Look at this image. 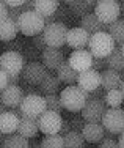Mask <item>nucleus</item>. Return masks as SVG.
Returning <instances> with one entry per match:
<instances>
[{"label":"nucleus","mask_w":124,"mask_h":148,"mask_svg":"<svg viewBox=\"0 0 124 148\" xmlns=\"http://www.w3.org/2000/svg\"><path fill=\"white\" fill-rule=\"evenodd\" d=\"M61 98L63 107L68 112L77 114V112H82L87 101L90 99V93H87L85 90H82L79 85H69L60 93Z\"/></svg>","instance_id":"nucleus-1"},{"label":"nucleus","mask_w":124,"mask_h":148,"mask_svg":"<svg viewBox=\"0 0 124 148\" xmlns=\"http://www.w3.org/2000/svg\"><path fill=\"white\" fill-rule=\"evenodd\" d=\"M115 49H116V43L110 36L108 32H99V33H96V35H91L88 51L91 52L93 57L107 58Z\"/></svg>","instance_id":"nucleus-2"},{"label":"nucleus","mask_w":124,"mask_h":148,"mask_svg":"<svg viewBox=\"0 0 124 148\" xmlns=\"http://www.w3.org/2000/svg\"><path fill=\"white\" fill-rule=\"evenodd\" d=\"M17 22H19L20 33H24L25 36H33L35 38L36 35H41L42 32H44V29H46L44 17L40 16L36 11L24 13Z\"/></svg>","instance_id":"nucleus-3"},{"label":"nucleus","mask_w":124,"mask_h":148,"mask_svg":"<svg viewBox=\"0 0 124 148\" xmlns=\"http://www.w3.org/2000/svg\"><path fill=\"white\" fill-rule=\"evenodd\" d=\"M94 14L97 16V19L102 24L112 25L113 22L119 19V14H121L119 2H116V0H99L96 3V8H94Z\"/></svg>","instance_id":"nucleus-4"},{"label":"nucleus","mask_w":124,"mask_h":148,"mask_svg":"<svg viewBox=\"0 0 124 148\" xmlns=\"http://www.w3.org/2000/svg\"><path fill=\"white\" fill-rule=\"evenodd\" d=\"M68 33H69V29L65 24L55 22V24H50V25H46L44 32H42V36H44V40H46L47 47L60 49L61 46L66 44V41H68Z\"/></svg>","instance_id":"nucleus-5"},{"label":"nucleus","mask_w":124,"mask_h":148,"mask_svg":"<svg viewBox=\"0 0 124 148\" xmlns=\"http://www.w3.org/2000/svg\"><path fill=\"white\" fill-rule=\"evenodd\" d=\"M25 58L20 52L6 51L0 57V69L6 71L10 76H22V71L25 68Z\"/></svg>","instance_id":"nucleus-6"},{"label":"nucleus","mask_w":124,"mask_h":148,"mask_svg":"<svg viewBox=\"0 0 124 148\" xmlns=\"http://www.w3.org/2000/svg\"><path fill=\"white\" fill-rule=\"evenodd\" d=\"M24 117H30V118H40L46 110H47V104H46V98L40 96L38 93H31L27 95L24 99L22 106H20Z\"/></svg>","instance_id":"nucleus-7"},{"label":"nucleus","mask_w":124,"mask_h":148,"mask_svg":"<svg viewBox=\"0 0 124 148\" xmlns=\"http://www.w3.org/2000/svg\"><path fill=\"white\" fill-rule=\"evenodd\" d=\"M49 69L46 68L42 63L40 62H30L25 65V68H24L22 71V80L27 84V85H31V87H40L42 82H44V79L49 76Z\"/></svg>","instance_id":"nucleus-8"},{"label":"nucleus","mask_w":124,"mask_h":148,"mask_svg":"<svg viewBox=\"0 0 124 148\" xmlns=\"http://www.w3.org/2000/svg\"><path fill=\"white\" fill-rule=\"evenodd\" d=\"M65 123L61 114L52 110H46L44 114L38 118V125H40V131L46 136H52V134H60L61 126Z\"/></svg>","instance_id":"nucleus-9"},{"label":"nucleus","mask_w":124,"mask_h":148,"mask_svg":"<svg viewBox=\"0 0 124 148\" xmlns=\"http://www.w3.org/2000/svg\"><path fill=\"white\" fill-rule=\"evenodd\" d=\"M102 126L110 134H123L124 132V110L123 109H107Z\"/></svg>","instance_id":"nucleus-10"},{"label":"nucleus","mask_w":124,"mask_h":148,"mask_svg":"<svg viewBox=\"0 0 124 148\" xmlns=\"http://www.w3.org/2000/svg\"><path fill=\"white\" fill-rule=\"evenodd\" d=\"M105 112H107V106L104 99H90L87 101L82 110V117L87 123H102Z\"/></svg>","instance_id":"nucleus-11"},{"label":"nucleus","mask_w":124,"mask_h":148,"mask_svg":"<svg viewBox=\"0 0 124 148\" xmlns=\"http://www.w3.org/2000/svg\"><path fill=\"white\" fill-rule=\"evenodd\" d=\"M25 96L27 95L20 85H10L6 90H3L0 93V101H2V104H5L10 109H17L22 106Z\"/></svg>","instance_id":"nucleus-12"},{"label":"nucleus","mask_w":124,"mask_h":148,"mask_svg":"<svg viewBox=\"0 0 124 148\" xmlns=\"http://www.w3.org/2000/svg\"><path fill=\"white\" fill-rule=\"evenodd\" d=\"M77 85L82 90H85L87 93H93L97 88L102 87V74L94 69H88L79 74V80H77Z\"/></svg>","instance_id":"nucleus-13"},{"label":"nucleus","mask_w":124,"mask_h":148,"mask_svg":"<svg viewBox=\"0 0 124 148\" xmlns=\"http://www.w3.org/2000/svg\"><path fill=\"white\" fill-rule=\"evenodd\" d=\"M90 40L91 35L87 30H83L82 27H74V29H69L66 44L74 51H85L90 46Z\"/></svg>","instance_id":"nucleus-14"},{"label":"nucleus","mask_w":124,"mask_h":148,"mask_svg":"<svg viewBox=\"0 0 124 148\" xmlns=\"http://www.w3.org/2000/svg\"><path fill=\"white\" fill-rule=\"evenodd\" d=\"M93 58L94 57L91 55V52L87 51V49H85V51H74L72 54H71V57L68 58V63L80 74L83 71L91 69V66H93Z\"/></svg>","instance_id":"nucleus-15"},{"label":"nucleus","mask_w":124,"mask_h":148,"mask_svg":"<svg viewBox=\"0 0 124 148\" xmlns=\"http://www.w3.org/2000/svg\"><path fill=\"white\" fill-rule=\"evenodd\" d=\"M41 60H42V65L49 69V71H58V68L66 62L65 60V55L60 49H55V47H47L44 52L41 54Z\"/></svg>","instance_id":"nucleus-16"},{"label":"nucleus","mask_w":124,"mask_h":148,"mask_svg":"<svg viewBox=\"0 0 124 148\" xmlns=\"http://www.w3.org/2000/svg\"><path fill=\"white\" fill-rule=\"evenodd\" d=\"M20 125V117L16 115L13 110H6L0 115V132L6 134V136H11L16 134Z\"/></svg>","instance_id":"nucleus-17"},{"label":"nucleus","mask_w":124,"mask_h":148,"mask_svg":"<svg viewBox=\"0 0 124 148\" xmlns=\"http://www.w3.org/2000/svg\"><path fill=\"white\" fill-rule=\"evenodd\" d=\"M82 136L87 142L96 143V142H102L105 139V128L102 126V123H87V126L83 128Z\"/></svg>","instance_id":"nucleus-18"},{"label":"nucleus","mask_w":124,"mask_h":148,"mask_svg":"<svg viewBox=\"0 0 124 148\" xmlns=\"http://www.w3.org/2000/svg\"><path fill=\"white\" fill-rule=\"evenodd\" d=\"M80 27H82L83 30H87L90 35H96L99 32H108V25L102 24L94 13H90V14L82 17V19H80Z\"/></svg>","instance_id":"nucleus-19"},{"label":"nucleus","mask_w":124,"mask_h":148,"mask_svg":"<svg viewBox=\"0 0 124 148\" xmlns=\"http://www.w3.org/2000/svg\"><path fill=\"white\" fill-rule=\"evenodd\" d=\"M20 32L19 29V22L13 19H6V21H0V40L3 43H10L17 36V33Z\"/></svg>","instance_id":"nucleus-20"},{"label":"nucleus","mask_w":124,"mask_h":148,"mask_svg":"<svg viewBox=\"0 0 124 148\" xmlns=\"http://www.w3.org/2000/svg\"><path fill=\"white\" fill-rule=\"evenodd\" d=\"M102 88L105 91H110V90H118L123 84V77L118 71H113V69H105L102 71Z\"/></svg>","instance_id":"nucleus-21"},{"label":"nucleus","mask_w":124,"mask_h":148,"mask_svg":"<svg viewBox=\"0 0 124 148\" xmlns=\"http://www.w3.org/2000/svg\"><path fill=\"white\" fill-rule=\"evenodd\" d=\"M40 131V125H38L36 118H30V117H22L20 118V125L17 129V134L24 136L25 139H33L38 136Z\"/></svg>","instance_id":"nucleus-22"},{"label":"nucleus","mask_w":124,"mask_h":148,"mask_svg":"<svg viewBox=\"0 0 124 148\" xmlns=\"http://www.w3.org/2000/svg\"><path fill=\"white\" fill-rule=\"evenodd\" d=\"M58 8H60V3L57 0H36L35 2V11L44 19L55 16Z\"/></svg>","instance_id":"nucleus-23"},{"label":"nucleus","mask_w":124,"mask_h":148,"mask_svg":"<svg viewBox=\"0 0 124 148\" xmlns=\"http://www.w3.org/2000/svg\"><path fill=\"white\" fill-rule=\"evenodd\" d=\"M57 76H58V79L61 80L63 84H68V87H69V85H74V84H77V80H79V73H77L76 69H74L72 66L69 65L68 60H66V62L58 68Z\"/></svg>","instance_id":"nucleus-24"},{"label":"nucleus","mask_w":124,"mask_h":148,"mask_svg":"<svg viewBox=\"0 0 124 148\" xmlns=\"http://www.w3.org/2000/svg\"><path fill=\"white\" fill-rule=\"evenodd\" d=\"M107 66L108 69H113V71H118V73L124 71V55L121 52V47L116 46V49L107 57Z\"/></svg>","instance_id":"nucleus-25"},{"label":"nucleus","mask_w":124,"mask_h":148,"mask_svg":"<svg viewBox=\"0 0 124 148\" xmlns=\"http://www.w3.org/2000/svg\"><path fill=\"white\" fill-rule=\"evenodd\" d=\"M96 3L97 2H93V0H88V2H68V6L71 8V11L74 14L80 16V19H82L87 14H90V10L93 6L96 8Z\"/></svg>","instance_id":"nucleus-26"},{"label":"nucleus","mask_w":124,"mask_h":148,"mask_svg":"<svg viewBox=\"0 0 124 148\" xmlns=\"http://www.w3.org/2000/svg\"><path fill=\"white\" fill-rule=\"evenodd\" d=\"M60 85H61V80L58 79V76L49 74L44 79V82L40 85V90H41V93H44V95H57Z\"/></svg>","instance_id":"nucleus-27"},{"label":"nucleus","mask_w":124,"mask_h":148,"mask_svg":"<svg viewBox=\"0 0 124 148\" xmlns=\"http://www.w3.org/2000/svg\"><path fill=\"white\" fill-rule=\"evenodd\" d=\"M108 33L115 40V43L118 47H121L124 44V19H118L116 22H113L112 25H108Z\"/></svg>","instance_id":"nucleus-28"},{"label":"nucleus","mask_w":124,"mask_h":148,"mask_svg":"<svg viewBox=\"0 0 124 148\" xmlns=\"http://www.w3.org/2000/svg\"><path fill=\"white\" fill-rule=\"evenodd\" d=\"M104 103L108 109H119L121 104L124 103V96L121 93V90H110V91H105V96H104Z\"/></svg>","instance_id":"nucleus-29"},{"label":"nucleus","mask_w":124,"mask_h":148,"mask_svg":"<svg viewBox=\"0 0 124 148\" xmlns=\"http://www.w3.org/2000/svg\"><path fill=\"white\" fill-rule=\"evenodd\" d=\"M2 148H30V142L20 134H11L2 143Z\"/></svg>","instance_id":"nucleus-30"},{"label":"nucleus","mask_w":124,"mask_h":148,"mask_svg":"<svg viewBox=\"0 0 124 148\" xmlns=\"http://www.w3.org/2000/svg\"><path fill=\"white\" fill-rule=\"evenodd\" d=\"M42 148H65V137L60 134H52V136H44L41 140Z\"/></svg>","instance_id":"nucleus-31"},{"label":"nucleus","mask_w":124,"mask_h":148,"mask_svg":"<svg viewBox=\"0 0 124 148\" xmlns=\"http://www.w3.org/2000/svg\"><path fill=\"white\" fill-rule=\"evenodd\" d=\"M83 140L82 132L71 131L68 136H65V148H83Z\"/></svg>","instance_id":"nucleus-32"},{"label":"nucleus","mask_w":124,"mask_h":148,"mask_svg":"<svg viewBox=\"0 0 124 148\" xmlns=\"http://www.w3.org/2000/svg\"><path fill=\"white\" fill-rule=\"evenodd\" d=\"M46 104H47V110H52V112H58L61 114L63 107V103H61V98L58 95H46Z\"/></svg>","instance_id":"nucleus-33"},{"label":"nucleus","mask_w":124,"mask_h":148,"mask_svg":"<svg viewBox=\"0 0 124 148\" xmlns=\"http://www.w3.org/2000/svg\"><path fill=\"white\" fill-rule=\"evenodd\" d=\"M97 148H119V145H118V142L113 139V134L108 132L107 136H105V139L99 143Z\"/></svg>","instance_id":"nucleus-34"},{"label":"nucleus","mask_w":124,"mask_h":148,"mask_svg":"<svg viewBox=\"0 0 124 148\" xmlns=\"http://www.w3.org/2000/svg\"><path fill=\"white\" fill-rule=\"evenodd\" d=\"M69 123H71V128H72V131H77V132H82L83 128L87 126V121L83 120V117L74 118V120H71Z\"/></svg>","instance_id":"nucleus-35"},{"label":"nucleus","mask_w":124,"mask_h":148,"mask_svg":"<svg viewBox=\"0 0 124 148\" xmlns=\"http://www.w3.org/2000/svg\"><path fill=\"white\" fill-rule=\"evenodd\" d=\"M105 68H108L107 58H99V57L93 58V66H91V69H94V71H102V69H105Z\"/></svg>","instance_id":"nucleus-36"},{"label":"nucleus","mask_w":124,"mask_h":148,"mask_svg":"<svg viewBox=\"0 0 124 148\" xmlns=\"http://www.w3.org/2000/svg\"><path fill=\"white\" fill-rule=\"evenodd\" d=\"M33 46L36 49H40L41 52H44L46 49H47V44H46V40H44V36H42V33L36 35V36L33 38Z\"/></svg>","instance_id":"nucleus-37"},{"label":"nucleus","mask_w":124,"mask_h":148,"mask_svg":"<svg viewBox=\"0 0 124 148\" xmlns=\"http://www.w3.org/2000/svg\"><path fill=\"white\" fill-rule=\"evenodd\" d=\"M8 87H10V74L0 69V88L3 91V90L8 88Z\"/></svg>","instance_id":"nucleus-38"},{"label":"nucleus","mask_w":124,"mask_h":148,"mask_svg":"<svg viewBox=\"0 0 124 148\" xmlns=\"http://www.w3.org/2000/svg\"><path fill=\"white\" fill-rule=\"evenodd\" d=\"M0 14H2V17H0L2 21H6V19L10 17V8H6L5 0H3L2 3H0Z\"/></svg>","instance_id":"nucleus-39"},{"label":"nucleus","mask_w":124,"mask_h":148,"mask_svg":"<svg viewBox=\"0 0 124 148\" xmlns=\"http://www.w3.org/2000/svg\"><path fill=\"white\" fill-rule=\"evenodd\" d=\"M5 3L8 8H22L25 2L24 0H5Z\"/></svg>","instance_id":"nucleus-40"},{"label":"nucleus","mask_w":124,"mask_h":148,"mask_svg":"<svg viewBox=\"0 0 124 148\" xmlns=\"http://www.w3.org/2000/svg\"><path fill=\"white\" fill-rule=\"evenodd\" d=\"M72 131V128H71V123L68 121V120H65V123H63V126H61V131H60V136H68V134Z\"/></svg>","instance_id":"nucleus-41"},{"label":"nucleus","mask_w":124,"mask_h":148,"mask_svg":"<svg viewBox=\"0 0 124 148\" xmlns=\"http://www.w3.org/2000/svg\"><path fill=\"white\" fill-rule=\"evenodd\" d=\"M20 77L22 76H10V85H17Z\"/></svg>","instance_id":"nucleus-42"},{"label":"nucleus","mask_w":124,"mask_h":148,"mask_svg":"<svg viewBox=\"0 0 124 148\" xmlns=\"http://www.w3.org/2000/svg\"><path fill=\"white\" fill-rule=\"evenodd\" d=\"M8 46H10V51H13V52H19V49L22 47L20 43H13V44H8Z\"/></svg>","instance_id":"nucleus-43"},{"label":"nucleus","mask_w":124,"mask_h":148,"mask_svg":"<svg viewBox=\"0 0 124 148\" xmlns=\"http://www.w3.org/2000/svg\"><path fill=\"white\" fill-rule=\"evenodd\" d=\"M118 145L119 148H124V132L119 134V139H118Z\"/></svg>","instance_id":"nucleus-44"},{"label":"nucleus","mask_w":124,"mask_h":148,"mask_svg":"<svg viewBox=\"0 0 124 148\" xmlns=\"http://www.w3.org/2000/svg\"><path fill=\"white\" fill-rule=\"evenodd\" d=\"M30 148H42V145H41V142H33V143H30Z\"/></svg>","instance_id":"nucleus-45"},{"label":"nucleus","mask_w":124,"mask_h":148,"mask_svg":"<svg viewBox=\"0 0 124 148\" xmlns=\"http://www.w3.org/2000/svg\"><path fill=\"white\" fill-rule=\"evenodd\" d=\"M119 6H121V14H123V19H124V2L119 3Z\"/></svg>","instance_id":"nucleus-46"},{"label":"nucleus","mask_w":124,"mask_h":148,"mask_svg":"<svg viewBox=\"0 0 124 148\" xmlns=\"http://www.w3.org/2000/svg\"><path fill=\"white\" fill-rule=\"evenodd\" d=\"M119 90H121V93H123V96H124V80H123V84H121V87H119Z\"/></svg>","instance_id":"nucleus-47"},{"label":"nucleus","mask_w":124,"mask_h":148,"mask_svg":"<svg viewBox=\"0 0 124 148\" xmlns=\"http://www.w3.org/2000/svg\"><path fill=\"white\" fill-rule=\"evenodd\" d=\"M121 52H123V55H124V44L121 46Z\"/></svg>","instance_id":"nucleus-48"}]
</instances>
